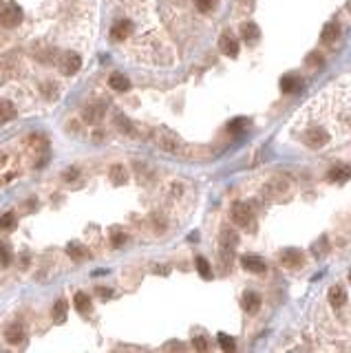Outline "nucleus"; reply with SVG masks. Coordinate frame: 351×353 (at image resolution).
<instances>
[{"label": "nucleus", "mask_w": 351, "mask_h": 353, "mask_svg": "<svg viewBox=\"0 0 351 353\" xmlns=\"http://www.w3.org/2000/svg\"><path fill=\"white\" fill-rule=\"evenodd\" d=\"M23 22V9L16 2H2L0 4V25L5 29H14Z\"/></svg>", "instance_id": "nucleus-1"}, {"label": "nucleus", "mask_w": 351, "mask_h": 353, "mask_svg": "<svg viewBox=\"0 0 351 353\" xmlns=\"http://www.w3.org/2000/svg\"><path fill=\"white\" fill-rule=\"evenodd\" d=\"M155 144L159 146L161 150H168V152H179V150L183 148L181 139H179L173 130H168V128H157L155 130Z\"/></svg>", "instance_id": "nucleus-2"}, {"label": "nucleus", "mask_w": 351, "mask_h": 353, "mask_svg": "<svg viewBox=\"0 0 351 353\" xmlns=\"http://www.w3.org/2000/svg\"><path fill=\"white\" fill-rule=\"evenodd\" d=\"M230 216H232V221H234L239 227H250V225H252V219H254L250 205H248V203H243V201H236L234 205H232Z\"/></svg>", "instance_id": "nucleus-3"}, {"label": "nucleus", "mask_w": 351, "mask_h": 353, "mask_svg": "<svg viewBox=\"0 0 351 353\" xmlns=\"http://www.w3.org/2000/svg\"><path fill=\"white\" fill-rule=\"evenodd\" d=\"M329 141V135L325 128H309V130L305 132V144L309 146V148H323L325 144Z\"/></svg>", "instance_id": "nucleus-4"}, {"label": "nucleus", "mask_w": 351, "mask_h": 353, "mask_svg": "<svg viewBox=\"0 0 351 353\" xmlns=\"http://www.w3.org/2000/svg\"><path fill=\"white\" fill-rule=\"evenodd\" d=\"M219 49H221L227 57H236L239 55V40H236L230 31H226V33H221V38H219Z\"/></svg>", "instance_id": "nucleus-5"}, {"label": "nucleus", "mask_w": 351, "mask_h": 353, "mask_svg": "<svg viewBox=\"0 0 351 353\" xmlns=\"http://www.w3.org/2000/svg\"><path fill=\"white\" fill-rule=\"evenodd\" d=\"M80 66H82V60L75 53H64V55L60 57V71H62L64 75H75L77 71H80Z\"/></svg>", "instance_id": "nucleus-6"}, {"label": "nucleus", "mask_w": 351, "mask_h": 353, "mask_svg": "<svg viewBox=\"0 0 351 353\" xmlns=\"http://www.w3.org/2000/svg\"><path fill=\"white\" fill-rule=\"evenodd\" d=\"M5 340L9 344H20L25 342V338H27V331H25V327L20 325V322H11V325L5 327Z\"/></svg>", "instance_id": "nucleus-7"}, {"label": "nucleus", "mask_w": 351, "mask_h": 353, "mask_svg": "<svg viewBox=\"0 0 351 353\" xmlns=\"http://www.w3.org/2000/svg\"><path fill=\"white\" fill-rule=\"evenodd\" d=\"M241 265H243L248 272H254V274H261V272H265V260L261 258V256H254V254H245V256H241Z\"/></svg>", "instance_id": "nucleus-8"}, {"label": "nucleus", "mask_w": 351, "mask_h": 353, "mask_svg": "<svg viewBox=\"0 0 351 353\" xmlns=\"http://www.w3.org/2000/svg\"><path fill=\"white\" fill-rule=\"evenodd\" d=\"M133 33V22L130 20H117L111 29V38L113 40H126Z\"/></svg>", "instance_id": "nucleus-9"}, {"label": "nucleus", "mask_w": 351, "mask_h": 353, "mask_svg": "<svg viewBox=\"0 0 351 353\" xmlns=\"http://www.w3.org/2000/svg\"><path fill=\"white\" fill-rule=\"evenodd\" d=\"M241 38L248 44L256 42V40L261 38V29H258L256 22H243V25H241Z\"/></svg>", "instance_id": "nucleus-10"}, {"label": "nucleus", "mask_w": 351, "mask_h": 353, "mask_svg": "<svg viewBox=\"0 0 351 353\" xmlns=\"http://www.w3.org/2000/svg\"><path fill=\"white\" fill-rule=\"evenodd\" d=\"M280 263L289 269H298L302 265V254L298 250H285L283 256H280Z\"/></svg>", "instance_id": "nucleus-11"}, {"label": "nucleus", "mask_w": 351, "mask_h": 353, "mask_svg": "<svg viewBox=\"0 0 351 353\" xmlns=\"http://www.w3.org/2000/svg\"><path fill=\"white\" fill-rule=\"evenodd\" d=\"M327 179L329 181H347L351 179V166H345V163H338V166H333L331 170L327 172Z\"/></svg>", "instance_id": "nucleus-12"}, {"label": "nucleus", "mask_w": 351, "mask_h": 353, "mask_svg": "<svg viewBox=\"0 0 351 353\" xmlns=\"http://www.w3.org/2000/svg\"><path fill=\"white\" fill-rule=\"evenodd\" d=\"M327 298H329V303H331V307H342V304L347 303V291H345V287L342 285H333L331 289H329V294H327Z\"/></svg>", "instance_id": "nucleus-13"}, {"label": "nucleus", "mask_w": 351, "mask_h": 353, "mask_svg": "<svg viewBox=\"0 0 351 353\" xmlns=\"http://www.w3.org/2000/svg\"><path fill=\"white\" fill-rule=\"evenodd\" d=\"M243 309L248 313H256L261 309V296L256 291H245L243 294Z\"/></svg>", "instance_id": "nucleus-14"}, {"label": "nucleus", "mask_w": 351, "mask_h": 353, "mask_svg": "<svg viewBox=\"0 0 351 353\" xmlns=\"http://www.w3.org/2000/svg\"><path fill=\"white\" fill-rule=\"evenodd\" d=\"M108 84H111L113 91H120V93H124V91H128V88H130L128 77H126V75H122V73H113L111 77H108Z\"/></svg>", "instance_id": "nucleus-15"}, {"label": "nucleus", "mask_w": 351, "mask_h": 353, "mask_svg": "<svg viewBox=\"0 0 351 353\" xmlns=\"http://www.w3.org/2000/svg\"><path fill=\"white\" fill-rule=\"evenodd\" d=\"M16 117V106L7 100H0V126Z\"/></svg>", "instance_id": "nucleus-16"}, {"label": "nucleus", "mask_w": 351, "mask_h": 353, "mask_svg": "<svg viewBox=\"0 0 351 353\" xmlns=\"http://www.w3.org/2000/svg\"><path fill=\"white\" fill-rule=\"evenodd\" d=\"M239 245V234L234 229H221V247L223 250H232V247Z\"/></svg>", "instance_id": "nucleus-17"}, {"label": "nucleus", "mask_w": 351, "mask_h": 353, "mask_svg": "<svg viewBox=\"0 0 351 353\" xmlns=\"http://www.w3.org/2000/svg\"><path fill=\"white\" fill-rule=\"evenodd\" d=\"M73 303H75V309L80 313H89L91 311V298L84 294V291H77L75 298H73Z\"/></svg>", "instance_id": "nucleus-18"}, {"label": "nucleus", "mask_w": 351, "mask_h": 353, "mask_svg": "<svg viewBox=\"0 0 351 353\" xmlns=\"http://www.w3.org/2000/svg\"><path fill=\"white\" fill-rule=\"evenodd\" d=\"M280 88H283L285 93H296V91H301V79L294 77V75H287V77L280 79Z\"/></svg>", "instance_id": "nucleus-19"}, {"label": "nucleus", "mask_w": 351, "mask_h": 353, "mask_svg": "<svg viewBox=\"0 0 351 353\" xmlns=\"http://www.w3.org/2000/svg\"><path fill=\"white\" fill-rule=\"evenodd\" d=\"M67 309H69V303L67 300H58L53 307V320L58 322V325H62L64 320H67Z\"/></svg>", "instance_id": "nucleus-20"}, {"label": "nucleus", "mask_w": 351, "mask_h": 353, "mask_svg": "<svg viewBox=\"0 0 351 353\" xmlns=\"http://www.w3.org/2000/svg\"><path fill=\"white\" fill-rule=\"evenodd\" d=\"M102 115H104V106L102 104H93V106H89V108L84 110V119H86V122H98Z\"/></svg>", "instance_id": "nucleus-21"}, {"label": "nucleus", "mask_w": 351, "mask_h": 353, "mask_svg": "<svg viewBox=\"0 0 351 353\" xmlns=\"http://www.w3.org/2000/svg\"><path fill=\"white\" fill-rule=\"evenodd\" d=\"M195 265H197V269H199V274L205 278V280H208V278H212V269H210V263L203 258V256H197Z\"/></svg>", "instance_id": "nucleus-22"}, {"label": "nucleus", "mask_w": 351, "mask_h": 353, "mask_svg": "<svg viewBox=\"0 0 351 353\" xmlns=\"http://www.w3.org/2000/svg\"><path fill=\"white\" fill-rule=\"evenodd\" d=\"M320 38H323V42H325V44H331L333 40L338 38V26H336V25H325L323 35H320Z\"/></svg>", "instance_id": "nucleus-23"}, {"label": "nucleus", "mask_w": 351, "mask_h": 353, "mask_svg": "<svg viewBox=\"0 0 351 353\" xmlns=\"http://www.w3.org/2000/svg\"><path fill=\"white\" fill-rule=\"evenodd\" d=\"M111 179H113V183H124L126 181V172H124V168L122 166H113L111 168Z\"/></svg>", "instance_id": "nucleus-24"}, {"label": "nucleus", "mask_w": 351, "mask_h": 353, "mask_svg": "<svg viewBox=\"0 0 351 353\" xmlns=\"http://www.w3.org/2000/svg\"><path fill=\"white\" fill-rule=\"evenodd\" d=\"M0 227H2V229L16 227V214H14V212H7V214L0 216Z\"/></svg>", "instance_id": "nucleus-25"}, {"label": "nucleus", "mask_w": 351, "mask_h": 353, "mask_svg": "<svg viewBox=\"0 0 351 353\" xmlns=\"http://www.w3.org/2000/svg\"><path fill=\"white\" fill-rule=\"evenodd\" d=\"M245 126H248V119H245V117H236V119H232V122L227 124V130H230V132H241Z\"/></svg>", "instance_id": "nucleus-26"}, {"label": "nucleus", "mask_w": 351, "mask_h": 353, "mask_svg": "<svg viewBox=\"0 0 351 353\" xmlns=\"http://www.w3.org/2000/svg\"><path fill=\"white\" fill-rule=\"evenodd\" d=\"M219 342H221V349H223V351H234V349H236L234 340H232L230 335H226V333H219Z\"/></svg>", "instance_id": "nucleus-27"}, {"label": "nucleus", "mask_w": 351, "mask_h": 353, "mask_svg": "<svg viewBox=\"0 0 351 353\" xmlns=\"http://www.w3.org/2000/svg\"><path fill=\"white\" fill-rule=\"evenodd\" d=\"M9 263H11V252H9V247H7L5 243H0V265H2V267H7Z\"/></svg>", "instance_id": "nucleus-28"}, {"label": "nucleus", "mask_w": 351, "mask_h": 353, "mask_svg": "<svg viewBox=\"0 0 351 353\" xmlns=\"http://www.w3.org/2000/svg\"><path fill=\"white\" fill-rule=\"evenodd\" d=\"M195 4H197V11L208 13L214 7V0H195Z\"/></svg>", "instance_id": "nucleus-29"}, {"label": "nucleus", "mask_w": 351, "mask_h": 353, "mask_svg": "<svg viewBox=\"0 0 351 353\" xmlns=\"http://www.w3.org/2000/svg\"><path fill=\"white\" fill-rule=\"evenodd\" d=\"M67 252H69V254H71L75 260H80V258H84V256H86V252L82 250L80 245H69V250H67Z\"/></svg>", "instance_id": "nucleus-30"}, {"label": "nucleus", "mask_w": 351, "mask_h": 353, "mask_svg": "<svg viewBox=\"0 0 351 353\" xmlns=\"http://www.w3.org/2000/svg\"><path fill=\"white\" fill-rule=\"evenodd\" d=\"M111 241H113V247H122L124 245V241H126V234L124 232H113Z\"/></svg>", "instance_id": "nucleus-31"}, {"label": "nucleus", "mask_w": 351, "mask_h": 353, "mask_svg": "<svg viewBox=\"0 0 351 353\" xmlns=\"http://www.w3.org/2000/svg\"><path fill=\"white\" fill-rule=\"evenodd\" d=\"M192 344H195V349H199V351H208V347H210L208 340L201 338V335H197V338L192 340Z\"/></svg>", "instance_id": "nucleus-32"}, {"label": "nucleus", "mask_w": 351, "mask_h": 353, "mask_svg": "<svg viewBox=\"0 0 351 353\" xmlns=\"http://www.w3.org/2000/svg\"><path fill=\"white\" fill-rule=\"evenodd\" d=\"M45 97H51V100H55L58 97V93H55V84H45Z\"/></svg>", "instance_id": "nucleus-33"}, {"label": "nucleus", "mask_w": 351, "mask_h": 353, "mask_svg": "<svg viewBox=\"0 0 351 353\" xmlns=\"http://www.w3.org/2000/svg\"><path fill=\"white\" fill-rule=\"evenodd\" d=\"M320 62L323 60H320L318 53H309V57H307V64H320Z\"/></svg>", "instance_id": "nucleus-34"}, {"label": "nucleus", "mask_w": 351, "mask_h": 353, "mask_svg": "<svg viewBox=\"0 0 351 353\" xmlns=\"http://www.w3.org/2000/svg\"><path fill=\"white\" fill-rule=\"evenodd\" d=\"M98 294L100 296H111V291H108V289H98Z\"/></svg>", "instance_id": "nucleus-35"}, {"label": "nucleus", "mask_w": 351, "mask_h": 353, "mask_svg": "<svg viewBox=\"0 0 351 353\" xmlns=\"http://www.w3.org/2000/svg\"><path fill=\"white\" fill-rule=\"evenodd\" d=\"M349 280H351V272H349Z\"/></svg>", "instance_id": "nucleus-36"}]
</instances>
